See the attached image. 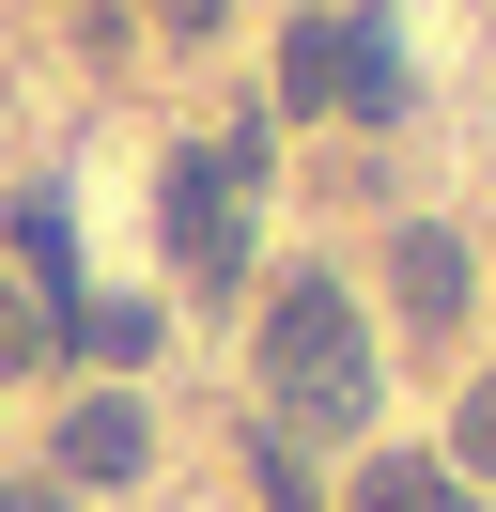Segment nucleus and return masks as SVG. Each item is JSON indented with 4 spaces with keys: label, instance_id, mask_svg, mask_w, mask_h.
Returning <instances> with one entry per match:
<instances>
[{
    "label": "nucleus",
    "instance_id": "obj_1",
    "mask_svg": "<svg viewBox=\"0 0 496 512\" xmlns=\"http://www.w3.org/2000/svg\"><path fill=\"white\" fill-rule=\"evenodd\" d=\"M264 388L310 419V435H357V419H372V342H357V295H341V280H279Z\"/></svg>",
    "mask_w": 496,
    "mask_h": 512
},
{
    "label": "nucleus",
    "instance_id": "obj_2",
    "mask_svg": "<svg viewBox=\"0 0 496 512\" xmlns=\"http://www.w3.org/2000/svg\"><path fill=\"white\" fill-rule=\"evenodd\" d=\"M248 171H264V140H217V156H171V187H155V233H171L186 280H233L248 264Z\"/></svg>",
    "mask_w": 496,
    "mask_h": 512
},
{
    "label": "nucleus",
    "instance_id": "obj_3",
    "mask_svg": "<svg viewBox=\"0 0 496 512\" xmlns=\"http://www.w3.org/2000/svg\"><path fill=\"white\" fill-rule=\"evenodd\" d=\"M140 466H155V419H140V388H78V404H62L47 481L78 497V481H140Z\"/></svg>",
    "mask_w": 496,
    "mask_h": 512
},
{
    "label": "nucleus",
    "instance_id": "obj_4",
    "mask_svg": "<svg viewBox=\"0 0 496 512\" xmlns=\"http://www.w3.org/2000/svg\"><path fill=\"white\" fill-rule=\"evenodd\" d=\"M388 295H403V326H419V342H450V326H465V233H403V249H388Z\"/></svg>",
    "mask_w": 496,
    "mask_h": 512
},
{
    "label": "nucleus",
    "instance_id": "obj_5",
    "mask_svg": "<svg viewBox=\"0 0 496 512\" xmlns=\"http://www.w3.org/2000/svg\"><path fill=\"white\" fill-rule=\"evenodd\" d=\"M341 109H372V125L403 109V47H388V16H341Z\"/></svg>",
    "mask_w": 496,
    "mask_h": 512
},
{
    "label": "nucleus",
    "instance_id": "obj_6",
    "mask_svg": "<svg viewBox=\"0 0 496 512\" xmlns=\"http://www.w3.org/2000/svg\"><path fill=\"white\" fill-rule=\"evenodd\" d=\"M279 109H341V16H295V47H279Z\"/></svg>",
    "mask_w": 496,
    "mask_h": 512
},
{
    "label": "nucleus",
    "instance_id": "obj_7",
    "mask_svg": "<svg viewBox=\"0 0 496 512\" xmlns=\"http://www.w3.org/2000/svg\"><path fill=\"white\" fill-rule=\"evenodd\" d=\"M357 512H465V497H450V466H419V450H372V466H357Z\"/></svg>",
    "mask_w": 496,
    "mask_h": 512
},
{
    "label": "nucleus",
    "instance_id": "obj_8",
    "mask_svg": "<svg viewBox=\"0 0 496 512\" xmlns=\"http://www.w3.org/2000/svg\"><path fill=\"white\" fill-rule=\"evenodd\" d=\"M16 264H31V295H78V218L62 202H16Z\"/></svg>",
    "mask_w": 496,
    "mask_h": 512
},
{
    "label": "nucleus",
    "instance_id": "obj_9",
    "mask_svg": "<svg viewBox=\"0 0 496 512\" xmlns=\"http://www.w3.org/2000/svg\"><path fill=\"white\" fill-rule=\"evenodd\" d=\"M78 342H93V373H140V357H155V311H140V295H93Z\"/></svg>",
    "mask_w": 496,
    "mask_h": 512
},
{
    "label": "nucleus",
    "instance_id": "obj_10",
    "mask_svg": "<svg viewBox=\"0 0 496 512\" xmlns=\"http://www.w3.org/2000/svg\"><path fill=\"white\" fill-rule=\"evenodd\" d=\"M248 481H264V512H310V450H295V435L248 450Z\"/></svg>",
    "mask_w": 496,
    "mask_h": 512
},
{
    "label": "nucleus",
    "instance_id": "obj_11",
    "mask_svg": "<svg viewBox=\"0 0 496 512\" xmlns=\"http://www.w3.org/2000/svg\"><path fill=\"white\" fill-rule=\"evenodd\" d=\"M62 342V326H47V295H31V280H0V357H47Z\"/></svg>",
    "mask_w": 496,
    "mask_h": 512
},
{
    "label": "nucleus",
    "instance_id": "obj_12",
    "mask_svg": "<svg viewBox=\"0 0 496 512\" xmlns=\"http://www.w3.org/2000/svg\"><path fill=\"white\" fill-rule=\"evenodd\" d=\"M450 450H465V466H496V373L465 388V435H450Z\"/></svg>",
    "mask_w": 496,
    "mask_h": 512
},
{
    "label": "nucleus",
    "instance_id": "obj_13",
    "mask_svg": "<svg viewBox=\"0 0 496 512\" xmlns=\"http://www.w3.org/2000/svg\"><path fill=\"white\" fill-rule=\"evenodd\" d=\"M0 512H78V497H62V481H0Z\"/></svg>",
    "mask_w": 496,
    "mask_h": 512
},
{
    "label": "nucleus",
    "instance_id": "obj_14",
    "mask_svg": "<svg viewBox=\"0 0 496 512\" xmlns=\"http://www.w3.org/2000/svg\"><path fill=\"white\" fill-rule=\"evenodd\" d=\"M217 16H233V0H171V32H217Z\"/></svg>",
    "mask_w": 496,
    "mask_h": 512
}]
</instances>
